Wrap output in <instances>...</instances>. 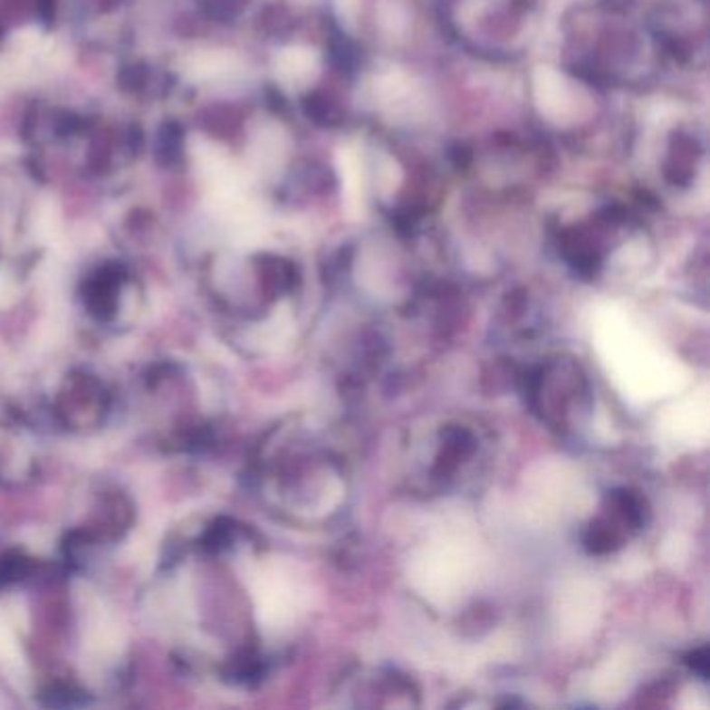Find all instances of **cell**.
Wrapping results in <instances>:
<instances>
[{"label": "cell", "instance_id": "obj_1", "mask_svg": "<svg viewBox=\"0 0 710 710\" xmlns=\"http://www.w3.org/2000/svg\"><path fill=\"white\" fill-rule=\"evenodd\" d=\"M304 110H306V115H309L311 120L319 125L340 123L336 107L327 102L323 96H315V94L309 96V99H306V102H304Z\"/></svg>", "mask_w": 710, "mask_h": 710}, {"label": "cell", "instance_id": "obj_2", "mask_svg": "<svg viewBox=\"0 0 710 710\" xmlns=\"http://www.w3.org/2000/svg\"><path fill=\"white\" fill-rule=\"evenodd\" d=\"M357 51H354L352 48V44L350 42H346V40H340V42H333L331 44V57H333V62H336L338 67H352L354 62H357V54H354Z\"/></svg>", "mask_w": 710, "mask_h": 710}]
</instances>
